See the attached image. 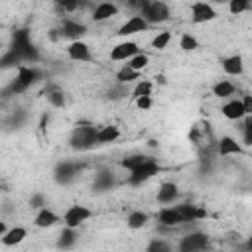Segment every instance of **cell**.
I'll use <instances>...</instances> for the list:
<instances>
[{
  "label": "cell",
  "mask_w": 252,
  "mask_h": 252,
  "mask_svg": "<svg viewBox=\"0 0 252 252\" xmlns=\"http://www.w3.org/2000/svg\"><path fill=\"white\" fill-rule=\"evenodd\" d=\"M136 10L138 16H142L148 26H158L171 18V10L163 0H138Z\"/></svg>",
  "instance_id": "cell-1"
},
{
  "label": "cell",
  "mask_w": 252,
  "mask_h": 252,
  "mask_svg": "<svg viewBox=\"0 0 252 252\" xmlns=\"http://www.w3.org/2000/svg\"><path fill=\"white\" fill-rule=\"evenodd\" d=\"M10 51L18 57L20 63H30V61L35 63V61L39 59V53H37V49L33 47V43H32V39H30V33H28L26 30H18V32L14 33Z\"/></svg>",
  "instance_id": "cell-2"
},
{
  "label": "cell",
  "mask_w": 252,
  "mask_h": 252,
  "mask_svg": "<svg viewBox=\"0 0 252 252\" xmlns=\"http://www.w3.org/2000/svg\"><path fill=\"white\" fill-rule=\"evenodd\" d=\"M96 126L93 124H77L69 136V146L77 152H87L96 146Z\"/></svg>",
  "instance_id": "cell-3"
},
{
  "label": "cell",
  "mask_w": 252,
  "mask_h": 252,
  "mask_svg": "<svg viewBox=\"0 0 252 252\" xmlns=\"http://www.w3.org/2000/svg\"><path fill=\"white\" fill-rule=\"evenodd\" d=\"M39 77H41V73L35 67H30V65L20 63L18 65V71H16V79L10 83L8 93L10 94H22L28 89H32V85H35L39 81Z\"/></svg>",
  "instance_id": "cell-4"
},
{
  "label": "cell",
  "mask_w": 252,
  "mask_h": 252,
  "mask_svg": "<svg viewBox=\"0 0 252 252\" xmlns=\"http://www.w3.org/2000/svg\"><path fill=\"white\" fill-rule=\"evenodd\" d=\"M158 173H159V163H158V159H154V158L148 156L140 165H136L132 171H128L126 183L132 185V187H138V185L150 181L152 177H156Z\"/></svg>",
  "instance_id": "cell-5"
},
{
  "label": "cell",
  "mask_w": 252,
  "mask_h": 252,
  "mask_svg": "<svg viewBox=\"0 0 252 252\" xmlns=\"http://www.w3.org/2000/svg\"><path fill=\"white\" fill-rule=\"evenodd\" d=\"M189 14L193 24H209L217 18V10L213 8L211 2H205V0H195L189 6Z\"/></svg>",
  "instance_id": "cell-6"
},
{
  "label": "cell",
  "mask_w": 252,
  "mask_h": 252,
  "mask_svg": "<svg viewBox=\"0 0 252 252\" xmlns=\"http://www.w3.org/2000/svg\"><path fill=\"white\" fill-rule=\"evenodd\" d=\"M91 217H93V211L89 207H85V205H71L63 213V224L65 226H71V228H79Z\"/></svg>",
  "instance_id": "cell-7"
},
{
  "label": "cell",
  "mask_w": 252,
  "mask_h": 252,
  "mask_svg": "<svg viewBox=\"0 0 252 252\" xmlns=\"http://www.w3.org/2000/svg\"><path fill=\"white\" fill-rule=\"evenodd\" d=\"M207 248H211V242L205 232H189V234L181 236V240H179L181 252H201Z\"/></svg>",
  "instance_id": "cell-8"
},
{
  "label": "cell",
  "mask_w": 252,
  "mask_h": 252,
  "mask_svg": "<svg viewBox=\"0 0 252 252\" xmlns=\"http://www.w3.org/2000/svg\"><path fill=\"white\" fill-rule=\"evenodd\" d=\"M150 26L146 24V20L142 18V16H138V14H134V16H130L120 28H118V35L120 37H128V35H136V33H142V32H146Z\"/></svg>",
  "instance_id": "cell-9"
},
{
  "label": "cell",
  "mask_w": 252,
  "mask_h": 252,
  "mask_svg": "<svg viewBox=\"0 0 252 252\" xmlns=\"http://www.w3.org/2000/svg\"><path fill=\"white\" fill-rule=\"evenodd\" d=\"M156 219H158V224L159 226H167V228L181 226V219H179V213H177V207L175 205H163L158 211Z\"/></svg>",
  "instance_id": "cell-10"
},
{
  "label": "cell",
  "mask_w": 252,
  "mask_h": 252,
  "mask_svg": "<svg viewBox=\"0 0 252 252\" xmlns=\"http://www.w3.org/2000/svg\"><path fill=\"white\" fill-rule=\"evenodd\" d=\"M61 37H67L71 41L75 39H81L85 33H87V26L81 24L79 20H73V18H65L63 24H61Z\"/></svg>",
  "instance_id": "cell-11"
},
{
  "label": "cell",
  "mask_w": 252,
  "mask_h": 252,
  "mask_svg": "<svg viewBox=\"0 0 252 252\" xmlns=\"http://www.w3.org/2000/svg\"><path fill=\"white\" fill-rule=\"evenodd\" d=\"M77 173H79V165H77L75 161H61V163L55 167L53 177H55L57 183H61V185H69V183L77 177Z\"/></svg>",
  "instance_id": "cell-12"
},
{
  "label": "cell",
  "mask_w": 252,
  "mask_h": 252,
  "mask_svg": "<svg viewBox=\"0 0 252 252\" xmlns=\"http://www.w3.org/2000/svg\"><path fill=\"white\" fill-rule=\"evenodd\" d=\"M140 51V47H138V43L136 41H120V43H116L112 49H110V59L112 61H128L132 55H136Z\"/></svg>",
  "instance_id": "cell-13"
},
{
  "label": "cell",
  "mask_w": 252,
  "mask_h": 252,
  "mask_svg": "<svg viewBox=\"0 0 252 252\" xmlns=\"http://www.w3.org/2000/svg\"><path fill=\"white\" fill-rule=\"evenodd\" d=\"M220 114L228 120H242L248 116L244 104H242V98H230L226 100L222 106H220Z\"/></svg>",
  "instance_id": "cell-14"
},
{
  "label": "cell",
  "mask_w": 252,
  "mask_h": 252,
  "mask_svg": "<svg viewBox=\"0 0 252 252\" xmlns=\"http://www.w3.org/2000/svg\"><path fill=\"white\" fill-rule=\"evenodd\" d=\"M67 55H69V59L79 61V63H87V61L93 59L91 47H89L83 39H75V41H71L69 47H67Z\"/></svg>",
  "instance_id": "cell-15"
},
{
  "label": "cell",
  "mask_w": 252,
  "mask_h": 252,
  "mask_svg": "<svg viewBox=\"0 0 252 252\" xmlns=\"http://www.w3.org/2000/svg\"><path fill=\"white\" fill-rule=\"evenodd\" d=\"M116 14H118V6L112 0H102L94 6L91 18H93V22H106V20L114 18Z\"/></svg>",
  "instance_id": "cell-16"
},
{
  "label": "cell",
  "mask_w": 252,
  "mask_h": 252,
  "mask_svg": "<svg viewBox=\"0 0 252 252\" xmlns=\"http://www.w3.org/2000/svg\"><path fill=\"white\" fill-rule=\"evenodd\" d=\"M158 203L161 205H171L179 199V187L173 183V181H163L159 187H158Z\"/></svg>",
  "instance_id": "cell-17"
},
{
  "label": "cell",
  "mask_w": 252,
  "mask_h": 252,
  "mask_svg": "<svg viewBox=\"0 0 252 252\" xmlns=\"http://www.w3.org/2000/svg\"><path fill=\"white\" fill-rule=\"evenodd\" d=\"M177 207V213H179V219H181V224H187V222H193V220H199V219H205L207 213L205 209L197 207V205H175Z\"/></svg>",
  "instance_id": "cell-18"
},
{
  "label": "cell",
  "mask_w": 252,
  "mask_h": 252,
  "mask_svg": "<svg viewBox=\"0 0 252 252\" xmlns=\"http://www.w3.org/2000/svg\"><path fill=\"white\" fill-rule=\"evenodd\" d=\"M220 67H222V71H224L228 77H238V75L244 73V59H242V55H238V53L228 55V57H224V59L220 61Z\"/></svg>",
  "instance_id": "cell-19"
},
{
  "label": "cell",
  "mask_w": 252,
  "mask_h": 252,
  "mask_svg": "<svg viewBox=\"0 0 252 252\" xmlns=\"http://www.w3.org/2000/svg\"><path fill=\"white\" fill-rule=\"evenodd\" d=\"M57 222H59V215L53 213L51 209H47V205L41 207V209H37L35 219H33V224H35L37 228H51V226H55Z\"/></svg>",
  "instance_id": "cell-20"
},
{
  "label": "cell",
  "mask_w": 252,
  "mask_h": 252,
  "mask_svg": "<svg viewBox=\"0 0 252 252\" xmlns=\"http://www.w3.org/2000/svg\"><path fill=\"white\" fill-rule=\"evenodd\" d=\"M217 152H219V156H222V158L238 156V154H242V146H240L232 136H222V138L219 140V144H217Z\"/></svg>",
  "instance_id": "cell-21"
},
{
  "label": "cell",
  "mask_w": 252,
  "mask_h": 252,
  "mask_svg": "<svg viewBox=\"0 0 252 252\" xmlns=\"http://www.w3.org/2000/svg\"><path fill=\"white\" fill-rule=\"evenodd\" d=\"M120 138V128L114 126V124H106V126H100L96 130V146H102V144H112Z\"/></svg>",
  "instance_id": "cell-22"
},
{
  "label": "cell",
  "mask_w": 252,
  "mask_h": 252,
  "mask_svg": "<svg viewBox=\"0 0 252 252\" xmlns=\"http://www.w3.org/2000/svg\"><path fill=\"white\" fill-rule=\"evenodd\" d=\"M26 236H28V228L26 226H12V228H8L4 232V236L0 240H2L4 246H16V244L24 242Z\"/></svg>",
  "instance_id": "cell-23"
},
{
  "label": "cell",
  "mask_w": 252,
  "mask_h": 252,
  "mask_svg": "<svg viewBox=\"0 0 252 252\" xmlns=\"http://www.w3.org/2000/svg\"><path fill=\"white\" fill-rule=\"evenodd\" d=\"M213 94H215L217 98H232V96L236 94V87H234L232 81L220 79V81H217V83L213 85Z\"/></svg>",
  "instance_id": "cell-24"
},
{
  "label": "cell",
  "mask_w": 252,
  "mask_h": 252,
  "mask_svg": "<svg viewBox=\"0 0 252 252\" xmlns=\"http://www.w3.org/2000/svg\"><path fill=\"white\" fill-rule=\"evenodd\" d=\"M114 185V175L110 169H100L96 175H94V189L96 191H106Z\"/></svg>",
  "instance_id": "cell-25"
},
{
  "label": "cell",
  "mask_w": 252,
  "mask_h": 252,
  "mask_svg": "<svg viewBox=\"0 0 252 252\" xmlns=\"http://www.w3.org/2000/svg\"><path fill=\"white\" fill-rule=\"evenodd\" d=\"M148 220H150V217H148V213H144V211H132V213L126 217V224H128V228H132V230L144 228V226L148 224Z\"/></svg>",
  "instance_id": "cell-26"
},
{
  "label": "cell",
  "mask_w": 252,
  "mask_h": 252,
  "mask_svg": "<svg viewBox=\"0 0 252 252\" xmlns=\"http://www.w3.org/2000/svg\"><path fill=\"white\" fill-rule=\"evenodd\" d=\"M126 65H128V67H132L134 71L142 73V71H144V69L150 65V55H148V53H144V51L140 49L136 55H132V57L126 61Z\"/></svg>",
  "instance_id": "cell-27"
},
{
  "label": "cell",
  "mask_w": 252,
  "mask_h": 252,
  "mask_svg": "<svg viewBox=\"0 0 252 252\" xmlns=\"http://www.w3.org/2000/svg\"><path fill=\"white\" fill-rule=\"evenodd\" d=\"M45 96H47V102L53 106V108H63L65 106V93L59 89V87H51L45 91Z\"/></svg>",
  "instance_id": "cell-28"
},
{
  "label": "cell",
  "mask_w": 252,
  "mask_h": 252,
  "mask_svg": "<svg viewBox=\"0 0 252 252\" xmlns=\"http://www.w3.org/2000/svg\"><path fill=\"white\" fill-rule=\"evenodd\" d=\"M77 228H71V226H65L63 230H61V234H59V240H57V246L59 248H71V246H75V242H77Z\"/></svg>",
  "instance_id": "cell-29"
},
{
  "label": "cell",
  "mask_w": 252,
  "mask_h": 252,
  "mask_svg": "<svg viewBox=\"0 0 252 252\" xmlns=\"http://www.w3.org/2000/svg\"><path fill=\"white\" fill-rule=\"evenodd\" d=\"M140 79V73L138 71H134L132 67H128L126 63L118 69V73H116V83H124V85H128V83H132V81H138Z\"/></svg>",
  "instance_id": "cell-30"
},
{
  "label": "cell",
  "mask_w": 252,
  "mask_h": 252,
  "mask_svg": "<svg viewBox=\"0 0 252 252\" xmlns=\"http://www.w3.org/2000/svg\"><path fill=\"white\" fill-rule=\"evenodd\" d=\"M252 8V0H228V12L232 16H238V14H244Z\"/></svg>",
  "instance_id": "cell-31"
},
{
  "label": "cell",
  "mask_w": 252,
  "mask_h": 252,
  "mask_svg": "<svg viewBox=\"0 0 252 252\" xmlns=\"http://www.w3.org/2000/svg\"><path fill=\"white\" fill-rule=\"evenodd\" d=\"M152 91H154V83L148 81V79H140V81L136 83L134 91H132V96H134V98L146 96V94H152Z\"/></svg>",
  "instance_id": "cell-32"
},
{
  "label": "cell",
  "mask_w": 252,
  "mask_h": 252,
  "mask_svg": "<svg viewBox=\"0 0 252 252\" xmlns=\"http://www.w3.org/2000/svg\"><path fill=\"white\" fill-rule=\"evenodd\" d=\"M126 94H128V89H126L124 83H114V85L106 91V98H108V100H122Z\"/></svg>",
  "instance_id": "cell-33"
},
{
  "label": "cell",
  "mask_w": 252,
  "mask_h": 252,
  "mask_svg": "<svg viewBox=\"0 0 252 252\" xmlns=\"http://www.w3.org/2000/svg\"><path fill=\"white\" fill-rule=\"evenodd\" d=\"M53 4L59 14H73L79 8L81 0H53Z\"/></svg>",
  "instance_id": "cell-34"
},
{
  "label": "cell",
  "mask_w": 252,
  "mask_h": 252,
  "mask_svg": "<svg viewBox=\"0 0 252 252\" xmlns=\"http://www.w3.org/2000/svg\"><path fill=\"white\" fill-rule=\"evenodd\" d=\"M171 41V33L169 32H158V35L152 39V47L158 51H163Z\"/></svg>",
  "instance_id": "cell-35"
},
{
  "label": "cell",
  "mask_w": 252,
  "mask_h": 252,
  "mask_svg": "<svg viewBox=\"0 0 252 252\" xmlns=\"http://www.w3.org/2000/svg\"><path fill=\"white\" fill-rule=\"evenodd\" d=\"M179 47H181L183 51H195V49L199 47V41H197L195 35H191V33H183V35L179 37Z\"/></svg>",
  "instance_id": "cell-36"
},
{
  "label": "cell",
  "mask_w": 252,
  "mask_h": 252,
  "mask_svg": "<svg viewBox=\"0 0 252 252\" xmlns=\"http://www.w3.org/2000/svg\"><path fill=\"white\" fill-rule=\"evenodd\" d=\"M148 156H142V154H134V156H128V158H124L122 161H120V165L126 169V171H132L136 165H140L144 159H146Z\"/></svg>",
  "instance_id": "cell-37"
},
{
  "label": "cell",
  "mask_w": 252,
  "mask_h": 252,
  "mask_svg": "<svg viewBox=\"0 0 252 252\" xmlns=\"http://www.w3.org/2000/svg\"><path fill=\"white\" fill-rule=\"evenodd\" d=\"M146 250H148V252H169V244H167L165 240H161V238H154V240L146 246Z\"/></svg>",
  "instance_id": "cell-38"
},
{
  "label": "cell",
  "mask_w": 252,
  "mask_h": 252,
  "mask_svg": "<svg viewBox=\"0 0 252 252\" xmlns=\"http://www.w3.org/2000/svg\"><path fill=\"white\" fill-rule=\"evenodd\" d=\"M134 100H136V106H138L140 110H150V108L154 106V98H152V94L138 96V98H134Z\"/></svg>",
  "instance_id": "cell-39"
},
{
  "label": "cell",
  "mask_w": 252,
  "mask_h": 252,
  "mask_svg": "<svg viewBox=\"0 0 252 252\" xmlns=\"http://www.w3.org/2000/svg\"><path fill=\"white\" fill-rule=\"evenodd\" d=\"M30 205H32V209H41V207H45V195H43V193H33L32 199H30Z\"/></svg>",
  "instance_id": "cell-40"
},
{
  "label": "cell",
  "mask_w": 252,
  "mask_h": 252,
  "mask_svg": "<svg viewBox=\"0 0 252 252\" xmlns=\"http://www.w3.org/2000/svg\"><path fill=\"white\" fill-rule=\"evenodd\" d=\"M26 118H28V114H26L24 110H18V112L12 116V124H14V126H20V124H22Z\"/></svg>",
  "instance_id": "cell-41"
},
{
  "label": "cell",
  "mask_w": 252,
  "mask_h": 252,
  "mask_svg": "<svg viewBox=\"0 0 252 252\" xmlns=\"http://www.w3.org/2000/svg\"><path fill=\"white\" fill-rule=\"evenodd\" d=\"M242 104H244L246 112L250 114V112H252V96H250V94H244V98H242Z\"/></svg>",
  "instance_id": "cell-42"
},
{
  "label": "cell",
  "mask_w": 252,
  "mask_h": 252,
  "mask_svg": "<svg viewBox=\"0 0 252 252\" xmlns=\"http://www.w3.org/2000/svg\"><path fill=\"white\" fill-rule=\"evenodd\" d=\"M6 230H8V226H6V222H4V220H0V238L4 236V232H6Z\"/></svg>",
  "instance_id": "cell-43"
},
{
  "label": "cell",
  "mask_w": 252,
  "mask_h": 252,
  "mask_svg": "<svg viewBox=\"0 0 252 252\" xmlns=\"http://www.w3.org/2000/svg\"><path fill=\"white\" fill-rule=\"evenodd\" d=\"M128 6H132V8H136V6H138V0H128Z\"/></svg>",
  "instance_id": "cell-44"
},
{
  "label": "cell",
  "mask_w": 252,
  "mask_h": 252,
  "mask_svg": "<svg viewBox=\"0 0 252 252\" xmlns=\"http://www.w3.org/2000/svg\"><path fill=\"white\" fill-rule=\"evenodd\" d=\"M156 79H158V81H159V83H161V85H163V83H165V77H163V75H158V77H156Z\"/></svg>",
  "instance_id": "cell-45"
}]
</instances>
